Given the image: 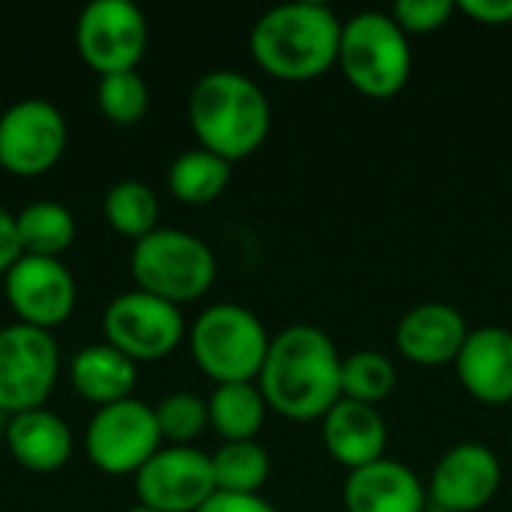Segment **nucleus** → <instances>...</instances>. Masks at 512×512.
I'll use <instances>...</instances> for the list:
<instances>
[{"label":"nucleus","mask_w":512,"mask_h":512,"mask_svg":"<svg viewBox=\"0 0 512 512\" xmlns=\"http://www.w3.org/2000/svg\"><path fill=\"white\" fill-rule=\"evenodd\" d=\"M456 6L462 15L480 24H510L512 21V0H462Z\"/></svg>","instance_id":"30"},{"label":"nucleus","mask_w":512,"mask_h":512,"mask_svg":"<svg viewBox=\"0 0 512 512\" xmlns=\"http://www.w3.org/2000/svg\"><path fill=\"white\" fill-rule=\"evenodd\" d=\"M6 297L21 324L51 333L75 309V279L60 258L21 255L6 273Z\"/></svg>","instance_id":"13"},{"label":"nucleus","mask_w":512,"mask_h":512,"mask_svg":"<svg viewBox=\"0 0 512 512\" xmlns=\"http://www.w3.org/2000/svg\"><path fill=\"white\" fill-rule=\"evenodd\" d=\"M468 324L462 312L450 303H423L405 312L396 327V348L414 366H447L456 363L465 339Z\"/></svg>","instance_id":"15"},{"label":"nucleus","mask_w":512,"mask_h":512,"mask_svg":"<svg viewBox=\"0 0 512 512\" xmlns=\"http://www.w3.org/2000/svg\"><path fill=\"white\" fill-rule=\"evenodd\" d=\"M21 258V243H18V228L15 216L0 204V273L6 276L9 267Z\"/></svg>","instance_id":"32"},{"label":"nucleus","mask_w":512,"mask_h":512,"mask_svg":"<svg viewBox=\"0 0 512 512\" xmlns=\"http://www.w3.org/2000/svg\"><path fill=\"white\" fill-rule=\"evenodd\" d=\"M129 270L138 291L180 306L213 288L216 258L195 234L180 228H156L132 246Z\"/></svg>","instance_id":"6"},{"label":"nucleus","mask_w":512,"mask_h":512,"mask_svg":"<svg viewBox=\"0 0 512 512\" xmlns=\"http://www.w3.org/2000/svg\"><path fill=\"white\" fill-rule=\"evenodd\" d=\"M426 512H444V510H432V507H429V510H426Z\"/></svg>","instance_id":"35"},{"label":"nucleus","mask_w":512,"mask_h":512,"mask_svg":"<svg viewBox=\"0 0 512 512\" xmlns=\"http://www.w3.org/2000/svg\"><path fill=\"white\" fill-rule=\"evenodd\" d=\"M216 492L225 495H258L270 480V456L258 441H231L222 444L213 456Z\"/></svg>","instance_id":"24"},{"label":"nucleus","mask_w":512,"mask_h":512,"mask_svg":"<svg viewBox=\"0 0 512 512\" xmlns=\"http://www.w3.org/2000/svg\"><path fill=\"white\" fill-rule=\"evenodd\" d=\"M162 432L150 405L123 399L99 408L84 432V450L90 465L102 474H138L162 447Z\"/></svg>","instance_id":"8"},{"label":"nucleus","mask_w":512,"mask_h":512,"mask_svg":"<svg viewBox=\"0 0 512 512\" xmlns=\"http://www.w3.org/2000/svg\"><path fill=\"white\" fill-rule=\"evenodd\" d=\"M348 84L369 99H393L411 78L414 54L408 33L390 12L366 9L342 24L339 63Z\"/></svg>","instance_id":"4"},{"label":"nucleus","mask_w":512,"mask_h":512,"mask_svg":"<svg viewBox=\"0 0 512 512\" xmlns=\"http://www.w3.org/2000/svg\"><path fill=\"white\" fill-rule=\"evenodd\" d=\"M126 512H156V510H147V507H141V504H138V507H132V510H126Z\"/></svg>","instance_id":"34"},{"label":"nucleus","mask_w":512,"mask_h":512,"mask_svg":"<svg viewBox=\"0 0 512 512\" xmlns=\"http://www.w3.org/2000/svg\"><path fill=\"white\" fill-rule=\"evenodd\" d=\"M342 24L345 21L324 3H282L255 21L249 51L255 63L279 81H315L339 63Z\"/></svg>","instance_id":"2"},{"label":"nucleus","mask_w":512,"mask_h":512,"mask_svg":"<svg viewBox=\"0 0 512 512\" xmlns=\"http://www.w3.org/2000/svg\"><path fill=\"white\" fill-rule=\"evenodd\" d=\"M6 423H9V417H6V414L0 411V429H3V432H6Z\"/></svg>","instance_id":"33"},{"label":"nucleus","mask_w":512,"mask_h":512,"mask_svg":"<svg viewBox=\"0 0 512 512\" xmlns=\"http://www.w3.org/2000/svg\"><path fill=\"white\" fill-rule=\"evenodd\" d=\"M396 390V366L381 351H354L342 360V399L378 405Z\"/></svg>","instance_id":"26"},{"label":"nucleus","mask_w":512,"mask_h":512,"mask_svg":"<svg viewBox=\"0 0 512 512\" xmlns=\"http://www.w3.org/2000/svg\"><path fill=\"white\" fill-rule=\"evenodd\" d=\"M57 372L60 351L48 330L21 321L0 330V411L6 417L42 408Z\"/></svg>","instance_id":"7"},{"label":"nucleus","mask_w":512,"mask_h":512,"mask_svg":"<svg viewBox=\"0 0 512 512\" xmlns=\"http://www.w3.org/2000/svg\"><path fill=\"white\" fill-rule=\"evenodd\" d=\"M102 213H105V222L117 234L132 237L138 243L141 237L156 231L159 201H156V192L147 183H141V180H120V183H114L105 192Z\"/></svg>","instance_id":"25"},{"label":"nucleus","mask_w":512,"mask_h":512,"mask_svg":"<svg viewBox=\"0 0 512 512\" xmlns=\"http://www.w3.org/2000/svg\"><path fill=\"white\" fill-rule=\"evenodd\" d=\"M75 42L93 72H129L147 51V18L132 0H93L78 15Z\"/></svg>","instance_id":"9"},{"label":"nucleus","mask_w":512,"mask_h":512,"mask_svg":"<svg viewBox=\"0 0 512 512\" xmlns=\"http://www.w3.org/2000/svg\"><path fill=\"white\" fill-rule=\"evenodd\" d=\"M504 471L498 456L486 444H456L447 450L432 477H429V501L432 510L444 512H480L501 489Z\"/></svg>","instance_id":"14"},{"label":"nucleus","mask_w":512,"mask_h":512,"mask_svg":"<svg viewBox=\"0 0 512 512\" xmlns=\"http://www.w3.org/2000/svg\"><path fill=\"white\" fill-rule=\"evenodd\" d=\"M3 435H6V447H9L12 459L21 468L36 471V474L60 471L72 456L69 426L45 408L9 417Z\"/></svg>","instance_id":"19"},{"label":"nucleus","mask_w":512,"mask_h":512,"mask_svg":"<svg viewBox=\"0 0 512 512\" xmlns=\"http://www.w3.org/2000/svg\"><path fill=\"white\" fill-rule=\"evenodd\" d=\"M258 390L276 414L294 423L324 420L342 399V357L333 339L312 324L285 327L270 339Z\"/></svg>","instance_id":"1"},{"label":"nucleus","mask_w":512,"mask_h":512,"mask_svg":"<svg viewBox=\"0 0 512 512\" xmlns=\"http://www.w3.org/2000/svg\"><path fill=\"white\" fill-rule=\"evenodd\" d=\"M210 426L231 441H255V435L264 426L267 402L258 390V384H219L213 396L207 399Z\"/></svg>","instance_id":"21"},{"label":"nucleus","mask_w":512,"mask_h":512,"mask_svg":"<svg viewBox=\"0 0 512 512\" xmlns=\"http://www.w3.org/2000/svg\"><path fill=\"white\" fill-rule=\"evenodd\" d=\"M108 345L123 351L129 360H162L183 339L180 306L153 297L147 291H126L114 297L102 315Z\"/></svg>","instance_id":"10"},{"label":"nucleus","mask_w":512,"mask_h":512,"mask_svg":"<svg viewBox=\"0 0 512 512\" xmlns=\"http://www.w3.org/2000/svg\"><path fill=\"white\" fill-rule=\"evenodd\" d=\"M456 12H459V6L453 0H399L390 9L393 21L405 33H435Z\"/></svg>","instance_id":"29"},{"label":"nucleus","mask_w":512,"mask_h":512,"mask_svg":"<svg viewBox=\"0 0 512 512\" xmlns=\"http://www.w3.org/2000/svg\"><path fill=\"white\" fill-rule=\"evenodd\" d=\"M321 441L330 459L348 471H360L387 453V423L375 405L339 399L321 420Z\"/></svg>","instance_id":"17"},{"label":"nucleus","mask_w":512,"mask_h":512,"mask_svg":"<svg viewBox=\"0 0 512 512\" xmlns=\"http://www.w3.org/2000/svg\"><path fill=\"white\" fill-rule=\"evenodd\" d=\"M96 102H99V111L105 114V120H111L117 126H135L147 114L150 90H147V81L135 69L114 72V75L99 78Z\"/></svg>","instance_id":"27"},{"label":"nucleus","mask_w":512,"mask_h":512,"mask_svg":"<svg viewBox=\"0 0 512 512\" xmlns=\"http://www.w3.org/2000/svg\"><path fill=\"white\" fill-rule=\"evenodd\" d=\"M141 507L156 512H198L216 495L213 462L195 447H162L138 474Z\"/></svg>","instance_id":"12"},{"label":"nucleus","mask_w":512,"mask_h":512,"mask_svg":"<svg viewBox=\"0 0 512 512\" xmlns=\"http://www.w3.org/2000/svg\"><path fill=\"white\" fill-rule=\"evenodd\" d=\"M66 120L45 99H21L0 114V168L15 177L51 171L66 150Z\"/></svg>","instance_id":"11"},{"label":"nucleus","mask_w":512,"mask_h":512,"mask_svg":"<svg viewBox=\"0 0 512 512\" xmlns=\"http://www.w3.org/2000/svg\"><path fill=\"white\" fill-rule=\"evenodd\" d=\"M270 102L264 90L234 69L201 75L189 93V126L204 150L237 162L252 156L270 135Z\"/></svg>","instance_id":"3"},{"label":"nucleus","mask_w":512,"mask_h":512,"mask_svg":"<svg viewBox=\"0 0 512 512\" xmlns=\"http://www.w3.org/2000/svg\"><path fill=\"white\" fill-rule=\"evenodd\" d=\"M261 318L240 303H216L198 315L189 333L198 369L216 384H249L261 375L270 351Z\"/></svg>","instance_id":"5"},{"label":"nucleus","mask_w":512,"mask_h":512,"mask_svg":"<svg viewBox=\"0 0 512 512\" xmlns=\"http://www.w3.org/2000/svg\"><path fill=\"white\" fill-rule=\"evenodd\" d=\"M348 512H426L429 495L417 474L393 459H378L351 471L342 489Z\"/></svg>","instance_id":"18"},{"label":"nucleus","mask_w":512,"mask_h":512,"mask_svg":"<svg viewBox=\"0 0 512 512\" xmlns=\"http://www.w3.org/2000/svg\"><path fill=\"white\" fill-rule=\"evenodd\" d=\"M453 366L465 393L474 396L477 402L483 405L512 402V330L507 327L471 330Z\"/></svg>","instance_id":"16"},{"label":"nucleus","mask_w":512,"mask_h":512,"mask_svg":"<svg viewBox=\"0 0 512 512\" xmlns=\"http://www.w3.org/2000/svg\"><path fill=\"white\" fill-rule=\"evenodd\" d=\"M198 512H279L261 495H225L216 492Z\"/></svg>","instance_id":"31"},{"label":"nucleus","mask_w":512,"mask_h":512,"mask_svg":"<svg viewBox=\"0 0 512 512\" xmlns=\"http://www.w3.org/2000/svg\"><path fill=\"white\" fill-rule=\"evenodd\" d=\"M21 255L60 258L75 240V219L69 207L57 201H33L21 213H15Z\"/></svg>","instance_id":"23"},{"label":"nucleus","mask_w":512,"mask_h":512,"mask_svg":"<svg viewBox=\"0 0 512 512\" xmlns=\"http://www.w3.org/2000/svg\"><path fill=\"white\" fill-rule=\"evenodd\" d=\"M231 183V162L195 147L180 153L168 168V189L183 204H210Z\"/></svg>","instance_id":"22"},{"label":"nucleus","mask_w":512,"mask_h":512,"mask_svg":"<svg viewBox=\"0 0 512 512\" xmlns=\"http://www.w3.org/2000/svg\"><path fill=\"white\" fill-rule=\"evenodd\" d=\"M510 429H512V417H510Z\"/></svg>","instance_id":"36"},{"label":"nucleus","mask_w":512,"mask_h":512,"mask_svg":"<svg viewBox=\"0 0 512 512\" xmlns=\"http://www.w3.org/2000/svg\"><path fill=\"white\" fill-rule=\"evenodd\" d=\"M69 378L78 396L105 408V405L132 399L129 393L135 390L138 369H135V360H129L114 345L102 342V345H87L72 357Z\"/></svg>","instance_id":"20"},{"label":"nucleus","mask_w":512,"mask_h":512,"mask_svg":"<svg viewBox=\"0 0 512 512\" xmlns=\"http://www.w3.org/2000/svg\"><path fill=\"white\" fill-rule=\"evenodd\" d=\"M153 414L162 441H171V447H189V441H195L210 426L207 402L195 393H171L153 408Z\"/></svg>","instance_id":"28"}]
</instances>
